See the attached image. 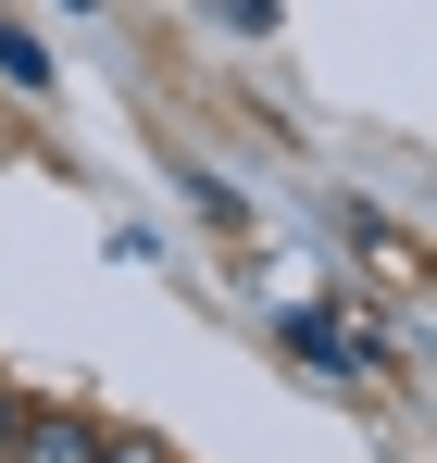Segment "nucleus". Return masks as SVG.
I'll list each match as a JSON object with an SVG mask.
<instances>
[{
	"label": "nucleus",
	"mask_w": 437,
	"mask_h": 463,
	"mask_svg": "<svg viewBox=\"0 0 437 463\" xmlns=\"http://www.w3.org/2000/svg\"><path fill=\"white\" fill-rule=\"evenodd\" d=\"M275 338H288V351H300V364H325V376H375V338H363V326H325V313H275Z\"/></svg>",
	"instance_id": "f257e3e1"
},
{
	"label": "nucleus",
	"mask_w": 437,
	"mask_h": 463,
	"mask_svg": "<svg viewBox=\"0 0 437 463\" xmlns=\"http://www.w3.org/2000/svg\"><path fill=\"white\" fill-rule=\"evenodd\" d=\"M0 463H100V426L88 413H13V451Z\"/></svg>",
	"instance_id": "f03ea898"
},
{
	"label": "nucleus",
	"mask_w": 437,
	"mask_h": 463,
	"mask_svg": "<svg viewBox=\"0 0 437 463\" xmlns=\"http://www.w3.org/2000/svg\"><path fill=\"white\" fill-rule=\"evenodd\" d=\"M0 76H13V88H51V51H38V38H13V25H0Z\"/></svg>",
	"instance_id": "7ed1b4c3"
},
{
	"label": "nucleus",
	"mask_w": 437,
	"mask_h": 463,
	"mask_svg": "<svg viewBox=\"0 0 437 463\" xmlns=\"http://www.w3.org/2000/svg\"><path fill=\"white\" fill-rule=\"evenodd\" d=\"M225 25H237V38H275V0H213Z\"/></svg>",
	"instance_id": "20e7f679"
},
{
	"label": "nucleus",
	"mask_w": 437,
	"mask_h": 463,
	"mask_svg": "<svg viewBox=\"0 0 437 463\" xmlns=\"http://www.w3.org/2000/svg\"><path fill=\"white\" fill-rule=\"evenodd\" d=\"M13 413H25V401H13V388H0V451H13Z\"/></svg>",
	"instance_id": "39448f33"
},
{
	"label": "nucleus",
	"mask_w": 437,
	"mask_h": 463,
	"mask_svg": "<svg viewBox=\"0 0 437 463\" xmlns=\"http://www.w3.org/2000/svg\"><path fill=\"white\" fill-rule=\"evenodd\" d=\"M100 463H150V451H113V439H100Z\"/></svg>",
	"instance_id": "423d86ee"
}]
</instances>
